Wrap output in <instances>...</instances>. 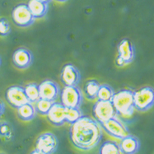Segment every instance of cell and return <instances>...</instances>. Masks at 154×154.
I'll return each instance as SVG.
<instances>
[{
  "mask_svg": "<svg viewBox=\"0 0 154 154\" xmlns=\"http://www.w3.org/2000/svg\"><path fill=\"white\" fill-rule=\"evenodd\" d=\"M69 138L75 148L82 151H89L101 143L102 128L96 120L82 116L70 126Z\"/></svg>",
  "mask_w": 154,
  "mask_h": 154,
  "instance_id": "cell-1",
  "label": "cell"
},
{
  "mask_svg": "<svg viewBox=\"0 0 154 154\" xmlns=\"http://www.w3.org/2000/svg\"><path fill=\"white\" fill-rule=\"evenodd\" d=\"M117 116L129 117L135 110L134 104V91L129 89H122L115 92L111 100Z\"/></svg>",
  "mask_w": 154,
  "mask_h": 154,
  "instance_id": "cell-2",
  "label": "cell"
},
{
  "mask_svg": "<svg viewBox=\"0 0 154 154\" xmlns=\"http://www.w3.org/2000/svg\"><path fill=\"white\" fill-rule=\"evenodd\" d=\"M134 108L138 111H147L154 106V88L143 87L134 91Z\"/></svg>",
  "mask_w": 154,
  "mask_h": 154,
  "instance_id": "cell-3",
  "label": "cell"
},
{
  "mask_svg": "<svg viewBox=\"0 0 154 154\" xmlns=\"http://www.w3.org/2000/svg\"><path fill=\"white\" fill-rule=\"evenodd\" d=\"M60 97V103L66 108H79L83 100L82 91L77 86H64Z\"/></svg>",
  "mask_w": 154,
  "mask_h": 154,
  "instance_id": "cell-4",
  "label": "cell"
},
{
  "mask_svg": "<svg viewBox=\"0 0 154 154\" xmlns=\"http://www.w3.org/2000/svg\"><path fill=\"white\" fill-rule=\"evenodd\" d=\"M92 116L94 120L100 125L111 118L117 116L116 110L111 101H97L92 107Z\"/></svg>",
  "mask_w": 154,
  "mask_h": 154,
  "instance_id": "cell-5",
  "label": "cell"
},
{
  "mask_svg": "<svg viewBox=\"0 0 154 154\" xmlns=\"http://www.w3.org/2000/svg\"><path fill=\"white\" fill-rule=\"evenodd\" d=\"M12 20L13 23L19 27H28L35 22L34 17L25 3H20L13 8Z\"/></svg>",
  "mask_w": 154,
  "mask_h": 154,
  "instance_id": "cell-6",
  "label": "cell"
},
{
  "mask_svg": "<svg viewBox=\"0 0 154 154\" xmlns=\"http://www.w3.org/2000/svg\"><path fill=\"white\" fill-rule=\"evenodd\" d=\"M59 147V140L53 133L45 132L38 136L35 149L42 154H54Z\"/></svg>",
  "mask_w": 154,
  "mask_h": 154,
  "instance_id": "cell-7",
  "label": "cell"
},
{
  "mask_svg": "<svg viewBox=\"0 0 154 154\" xmlns=\"http://www.w3.org/2000/svg\"><path fill=\"white\" fill-rule=\"evenodd\" d=\"M101 126L104 129V131L106 132V134L118 139H122L130 134L127 126L122 121H120L117 116L102 123Z\"/></svg>",
  "mask_w": 154,
  "mask_h": 154,
  "instance_id": "cell-8",
  "label": "cell"
},
{
  "mask_svg": "<svg viewBox=\"0 0 154 154\" xmlns=\"http://www.w3.org/2000/svg\"><path fill=\"white\" fill-rule=\"evenodd\" d=\"M5 99L11 106L15 109L29 102L25 89L22 86H11L5 91Z\"/></svg>",
  "mask_w": 154,
  "mask_h": 154,
  "instance_id": "cell-9",
  "label": "cell"
},
{
  "mask_svg": "<svg viewBox=\"0 0 154 154\" xmlns=\"http://www.w3.org/2000/svg\"><path fill=\"white\" fill-rule=\"evenodd\" d=\"M60 80L64 86L75 87L80 82L81 74L78 68L72 63H67L61 70Z\"/></svg>",
  "mask_w": 154,
  "mask_h": 154,
  "instance_id": "cell-10",
  "label": "cell"
},
{
  "mask_svg": "<svg viewBox=\"0 0 154 154\" xmlns=\"http://www.w3.org/2000/svg\"><path fill=\"white\" fill-rule=\"evenodd\" d=\"M40 98L48 100V101H55L60 97V89L56 82L52 80H45L39 85Z\"/></svg>",
  "mask_w": 154,
  "mask_h": 154,
  "instance_id": "cell-11",
  "label": "cell"
},
{
  "mask_svg": "<svg viewBox=\"0 0 154 154\" xmlns=\"http://www.w3.org/2000/svg\"><path fill=\"white\" fill-rule=\"evenodd\" d=\"M13 65L18 69H26L33 63V54L26 48H18L13 54Z\"/></svg>",
  "mask_w": 154,
  "mask_h": 154,
  "instance_id": "cell-12",
  "label": "cell"
},
{
  "mask_svg": "<svg viewBox=\"0 0 154 154\" xmlns=\"http://www.w3.org/2000/svg\"><path fill=\"white\" fill-rule=\"evenodd\" d=\"M65 109L66 107L56 101H54L51 110L46 115L47 120L51 125L54 126H62L65 121Z\"/></svg>",
  "mask_w": 154,
  "mask_h": 154,
  "instance_id": "cell-13",
  "label": "cell"
},
{
  "mask_svg": "<svg viewBox=\"0 0 154 154\" xmlns=\"http://www.w3.org/2000/svg\"><path fill=\"white\" fill-rule=\"evenodd\" d=\"M118 55L120 59H122L125 63L127 64L132 63L135 57V49L131 41L129 39H123L118 44L117 46Z\"/></svg>",
  "mask_w": 154,
  "mask_h": 154,
  "instance_id": "cell-14",
  "label": "cell"
},
{
  "mask_svg": "<svg viewBox=\"0 0 154 154\" xmlns=\"http://www.w3.org/2000/svg\"><path fill=\"white\" fill-rule=\"evenodd\" d=\"M119 147L122 154H136L140 149V141L135 136L129 134L120 139Z\"/></svg>",
  "mask_w": 154,
  "mask_h": 154,
  "instance_id": "cell-15",
  "label": "cell"
},
{
  "mask_svg": "<svg viewBox=\"0 0 154 154\" xmlns=\"http://www.w3.org/2000/svg\"><path fill=\"white\" fill-rule=\"evenodd\" d=\"M26 5L35 19L44 17L46 15L49 8L47 3H43L40 0H29Z\"/></svg>",
  "mask_w": 154,
  "mask_h": 154,
  "instance_id": "cell-16",
  "label": "cell"
},
{
  "mask_svg": "<svg viewBox=\"0 0 154 154\" xmlns=\"http://www.w3.org/2000/svg\"><path fill=\"white\" fill-rule=\"evenodd\" d=\"M36 110L33 104L27 102L17 109V116L22 121H31L36 116Z\"/></svg>",
  "mask_w": 154,
  "mask_h": 154,
  "instance_id": "cell-17",
  "label": "cell"
},
{
  "mask_svg": "<svg viewBox=\"0 0 154 154\" xmlns=\"http://www.w3.org/2000/svg\"><path fill=\"white\" fill-rule=\"evenodd\" d=\"M100 85L101 84L99 83V82L95 79L88 80L83 87V93L86 98L90 101L96 100L97 98L98 90H99Z\"/></svg>",
  "mask_w": 154,
  "mask_h": 154,
  "instance_id": "cell-18",
  "label": "cell"
},
{
  "mask_svg": "<svg viewBox=\"0 0 154 154\" xmlns=\"http://www.w3.org/2000/svg\"><path fill=\"white\" fill-rule=\"evenodd\" d=\"M99 154H122L119 144L116 142L106 140L101 143L99 148Z\"/></svg>",
  "mask_w": 154,
  "mask_h": 154,
  "instance_id": "cell-19",
  "label": "cell"
},
{
  "mask_svg": "<svg viewBox=\"0 0 154 154\" xmlns=\"http://www.w3.org/2000/svg\"><path fill=\"white\" fill-rule=\"evenodd\" d=\"M25 92L30 103H35L40 99L39 87L35 83H28L25 86Z\"/></svg>",
  "mask_w": 154,
  "mask_h": 154,
  "instance_id": "cell-20",
  "label": "cell"
},
{
  "mask_svg": "<svg viewBox=\"0 0 154 154\" xmlns=\"http://www.w3.org/2000/svg\"><path fill=\"white\" fill-rule=\"evenodd\" d=\"M115 94L113 88L107 84H101L100 85L97 93L98 101H111L113 96Z\"/></svg>",
  "mask_w": 154,
  "mask_h": 154,
  "instance_id": "cell-21",
  "label": "cell"
},
{
  "mask_svg": "<svg viewBox=\"0 0 154 154\" xmlns=\"http://www.w3.org/2000/svg\"><path fill=\"white\" fill-rule=\"evenodd\" d=\"M82 111L79 108H66L65 109V121L72 125L82 116Z\"/></svg>",
  "mask_w": 154,
  "mask_h": 154,
  "instance_id": "cell-22",
  "label": "cell"
},
{
  "mask_svg": "<svg viewBox=\"0 0 154 154\" xmlns=\"http://www.w3.org/2000/svg\"><path fill=\"white\" fill-rule=\"evenodd\" d=\"M54 101H48L45 99L40 98L36 102H35V110L38 114H40L41 116H46L49 112V110H51V106L53 105Z\"/></svg>",
  "mask_w": 154,
  "mask_h": 154,
  "instance_id": "cell-23",
  "label": "cell"
},
{
  "mask_svg": "<svg viewBox=\"0 0 154 154\" xmlns=\"http://www.w3.org/2000/svg\"><path fill=\"white\" fill-rule=\"evenodd\" d=\"M11 32V26L9 22L4 17L0 18V36L4 37L8 35Z\"/></svg>",
  "mask_w": 154,
  "mask_h": 154,
  "instance_id": "cell-24",
  "label": "cell"
},
{
  "mask_svg": "<svg viewBox=\"0 0 154 154\" xmlns=\"http://www.w3.org/2000/svg\"><path fill=\"white\" fill-rule=\"evenodd\" d=\"M11 133V127L6 122H3L0 124V135L3 137H7Z\"/></svg>",
  "mask_w": 154,
  "mask_h": 154,
  "instance_id": "cell-25",
  "label": "cell"
},
{
  "mask_svg": "<svg viewBox=\"0 0 154 154\" xmlns=\"http://www.w3.org/2000/svg\"><path fill=\"white\" fill-rule=\"evenodd\" d=\"M116 64L118 67H124L126 65V63H125V61L118 56H117L116 59Z\"/></svg>",
  "mask_w": 154,
  "mask_h": 154,
  "instance_id": "cell-26",
  "label": "cell"
},
{
  "mask_svg": "<svg viewBox=\"0 0 154 154\" xmlns=\"http://www.w3.org/2000/svg\"><path fill=\"white\" fill-rule=\"evenodd\" d=\"M5 111V105L3 103V101L0 99V117L2 116Z\"/></svg>",
  "mask_w": 154,
  "mask_h": 154,
  "instance_id": "cell-27",
  "label": "cell"
},
{
  "mask_svg": "<svg viewBox=\"0 0 154 154\" xmlns=\"http://www.w3.org/2000/svg\"><path fill=\"white\" fill-rule=\"evenodd\" d=\"M30 154H42V153H41V152H39L38 150H36V149H35V150H33V151H32Z\"/></svg>",
  "mask_w": 154,
  "mask_h": 154,
  "instance_id": "cell-28",
  "label": "cell"
},
{
  "mask_svg": "<svg viewBox=\"0 0 154 154\" xmlns=\"http://www.w3.org/2000/svg\"><path fill=\"white\" fill-rule=\"evenodd\" d=\"M40 1H41V2H43V3H47V4H49V3L51 2V0H40Z\"/></svg>",
  "mask_w": 154,
  "mask_h": 154,
  "instance_id": "cell-29",
  "label": "cell"
},
{
  "mask_svg": "<svg viewBox=\"0 0 154 154\" xmlns=\"http://www.w3.org/2000/svg\"><path fill=\"white\" fill-rule=\"evenodd\" d=\"M57 2H60V3H63V2H66L68 0H55Z\"/></svg>",
  "mask_w": 154,
  "mask_h": 154,
  "instance_id": "cell-30",
  "label": "cell"
},
{
  "mask_svg": "<svg viewBox=\"0 0 154 154\" xmlns=\"http://www.w3.org/2000/svg\"><path fill=\"white\" fill-rule=\"evenodd\" d=\"M0 65H1V58H0Z\"/></svg>",
  "mask_w": 154,
  "mask_h": 154,
  "instance_id": "cell-31",
  "label": "cell"
}]
</instances>
